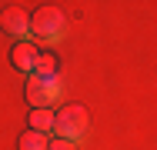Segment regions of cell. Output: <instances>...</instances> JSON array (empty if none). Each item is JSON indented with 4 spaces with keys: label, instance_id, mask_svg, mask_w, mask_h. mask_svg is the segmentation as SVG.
Wrapping results in <instances>:
<instances>
[{
    "label": "cell",
    "instance_id": "4",
    "mask_svg": "<svg viewBox=\"0 0 157 150\" xmlns=\"http://www.w3.org/2000/svg\"><path fill=\"white\" fill-rule=\"evenodd\" d=\"M0 30L10 33V37H17V43L27 40V33H30L27 10H20V7H3V10H0Z\"/></svg>",
    "mask_w": 157,
    "mask_h": 150
},
{
    "label": "cell",
    "instance_id": "9",
    "mask_svg": "<svg viewBox=\"0 0 157 150\" xmlns=\"http://www.w3.org/2000/svg\"><path fill=\"white\" fill-rule=\"evenodd\" d=\"M47 150H74V144H70V140H60V137H57V140H50V144H47Z\"/></svg>",
    "mask_w": 157,
    "mask_h": 150
},
{
    "label": "cell",
    "instance_id": "7",
    "mask_svg": "<svg viewBox=\"0 0 157 150\" xmlns=\"http://www.w3.org/2000/svg\"><path fill=\"white\" fill-rule=\"evenodd\" d=\"M30 130H37V133L54 130V114H50V110H33L30 114Z\"/></svg>",
    "mask_w": 157,
    "mask_h": 150
},
{
    "label": "cell",
    "instance_id": "8",
    "mask_svg": "<svg viewBox=\"0 0 157 150\" xmlns=\"http://www.w3.org/2000/svg\"><path fill=\"white\" fill-rule=\"evenodd\" d=\"M37 77H57V57L54 54H40L37 57Z\"/></svg>",
    "mask_w": 157,
    "mask_h": 150
},
{
    "label": "cell",
    "instance_id": "5",
    "mask_svg": "<svg viewBox=\"0 0 157 150\" xmlns=\"http://www.w3.org/2000/svg\"><path fill=\"white\" fill-rule=\"evenodd\" d=\"M37 57H40V50L30 47L27 40H20V43H13V47H10V63H13L20 73H27V77L37 73Z\"/></svg>",
    "mask_w": 157,
    "mask_h": 150
},
{
    "label": "cell",
    "instance_id": "3",
    "mask_svg": "<svg viewBox=\"0 0 157 150\" xmlns=\"http://www.w3.org/2000/svg\"><path fill=\"white\" fill-rule=\"evenodd\" d=\"M30 33L40 40H57L63 33V13L57 7H37V13L30 17Z\"/></svg>",
    "mask_w": 157,
    "mask_h": 150
},
{
    "label": "cell",
    "instance_id": "6",
    "mask_svg": "<svg viewBox=\"0 0 157 150\" xmlns=\"http://www.w3.org/2000/svg\"><path fill=\"white\" fill-rule=\"evenodd\" d=\"M47 133H37V130H24L20 140H17V150H47Z\"/></svg>",
    "mask_w": 157,
    "mask_h": 150
},
{
    "label": "cell",
    "instance_id": "1",
    "mask_svg": "<svg viewBox=\"0 0 157 150\" xmlns=\"http://www.w3.org/2000/svg\"><path fill=\"white\" fill-rule=\"evenodd\" d=\"M84 130H87V110L80 103H67L63 110L54 114V133L60 140H77Z\"/></svg>",
    "mask_w": 157,
    "mask_h": 150
},
{
    "label": "cell",
    "instance_id": "2",
    "mask_svg": "<svg viewBox=\"0 0 157 150\" xmlns=\"http://www.w3.org/2000/svg\"><path fill=\"white\" fill-rule=\"evenodd\" d=\"M57 93H60V84H57V77H27V87H24V97H27V103H30L33 110H47L54 100H57Z\"/></svg>",
    "mask_w": 157,
    "mask_h": 150
}]
</instances>
